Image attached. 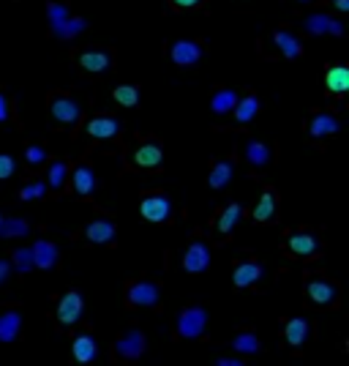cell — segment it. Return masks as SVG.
<instances>
[{"mask_svg":"<svg viewBox=\"0 0 349 366\" xmlns=\"http://www.w3.org/2000/svg\"><path fill=\"white\" fill-rule=\"evenodd\" d=\"M46 17H49L52 33H55L57 39H66V42L74 39V36H80L87 28V19H82V17H71L69 8H66L63 3H55V0L46 6Z\"/></svg>","mask_w":349,"mask_h":366,"instance_id":"cell-1","label":"cell"},{"mask_svg":"<svg viewBox=\"0 0 349 366\" xmlns=\"http://www.w3.org/2000/svg\"><path fill=\"white\" fill-rule=\"evenodd\" d=\"M205 328H208V312L202 306H188V309L180 312V317H177V336L197 339V336L205 333Z\"/></svg>","mask_w":349,"mask_h":366,"instance_id":"cell-2","label":"cell"},{"mask_svg":"<svg viewBox=\"0 0 349 366\" xmlns=\"http://www.w3.org/2000/svg\"><path fill=\"white\" fill-rule=\"evenodd\" d=\"M49 112H52V118L60 126H74L80 121V115H82L80 104L71 96H60V93H52L49 96Z\"/></svg>","mask_w":349,"mask_h":366,"instance_id":"cell-3","label":"cell"},{"mask_svg":"<svg viewBox=\"0 0 349 366\" xmlns=\"http://www.w3.org/2000/svg\"><path fill=\"white\" fill-rule=\"evenodd\" d=\"M139 214H142V219H145V222H156V225H161V222H167V219H170L172 205H170L167 194H159V191H156V194H147V197L142 200Z\"/></svg>","mask_w":349,"mask_h":366,"instance_id":"cell-4","label":"cell"},{"mask_svg":"<svg viewBox=\"0 0 349 366\" xmlns=\"http://www.w3.org/2000/svg\"><path fill=\"white\" fill-rule=\"evenodd\" d=\"M126 304L129 306H156L159 304V284L156 281H129Z\"/></svg>","mask_w":349,"mask_h":366,"instance_id":"cell-5","label":"cell"},{"mask_svg":"<svg viewBox=\"0 0 349 366\" xmlns=\"http://www.w3.org/2000/svg\"><path fill=\"white\" fill-rule=\"evenodd\" d=\"M142 353H145V333L139 328H131L126 336L115 342V356L120 361H136L142 358Z\"/></svg>","mask_w":349,"mask_h":366,"instance_id":"cell-6","label":"cell"},{"mask_svg":"<svg viewBox=\"0 0 349 366\" xmlns=\"http://www.w3.org/2000/svg\"><path fill=\"white\" fill-rule=\"evenodd\" d=\"M303 28L311 36H344V22L328 14H311L305 17Z\"/></svg>","mask_w":349,"mask_h":366,"instance_id":"cell-7","label":"cell"},{"mask_svg":"<svg viewBox=\"0 0 349 366\" xmlns=\"http://www.w3.org/2000/svg\"><path fill=\"white\" fill-rule=\"evenodd\" d=\"M170 58H172L174 66H197L202 60V44L197 42H188V39H180L170 46Z\"/></svg>","mask_w":349,"mask_h":366,"instance_id":"cell-8","label":"cell"},{"mask_svg":"<svg viewBox=\"0 0 349 366\" xmlns=\"http://www.w3.org/2000/svg\"><path fill=\"white\" fill-rule=\"evenodd\" d=\"M82 309H85L82 295L80 293H66L57 301V320L63 322V325H74V322L82 317Z\"/></svg>","mask_w":349,"mask_h":366,"instance_id":"cell-9","label":"cell"},{"mask_svg":"<svg viewBox=\"0 0 349 366\" xmlns=\"http://www.w3.org/2000/svg\"><path fill=\"white\" fill-rule=\"evenodd\" d=\"M208 265H211V252H208V246L205 243H191L188 249H186V254H183V268L188 271V274H202V271H208Z\"/></svg>","mask_w":349,"mask_h":366,"instance_id":"cell-10","label":"cell"},{"mask_svg":"<svg viewBox=\"0 0 349 366\" xmlns=\"http://www.w3.org/2000/svg\"><path fill=\"white\" fill-rule=\"evenodd\" d=\"M115 235H118V229H115V222H109V219H96L85 227V238L90 243H112Z\"/></svg>","mask_w":349,"mask_h":366,"instance_id":"cell-11","label":"cell"},{"mask_svg":"<svg viewBox=\"0 0 349 366\" xmlns=\"http://www.w3.org/2000/svg\"><path fill=\"white\" fill-rule=\"evenodd\" d=\"M308 134L314 139L330 137V134H339V121L328 112H316L311 121H308Z\"/></svg>","mask_w":349,"mask_h":366,"instance_id":"cell-12","label":"cell"},{"mask_svg":"<svg viewBox=\"0 0 349 366\" xmlns=\"http://www.w3.org/2000/svg\"><path fill=\"white\" fill-rule=\"evenodd\" d=\"M80 66L90 71V74H98V71H107L112 66V55L104 52V49H87L80 55Z\"/></svg>","mask_w":349,"mask_h":366,"instance_id":"cell-13","label":"cell"},{"mask_svg":"<svg viewBox=\"0 0 349 366\" xmlns=\"http://www.w3.org/2000/svg\"><path fill=\"white\" fill-rule=\"evenodd\" d=\"M308 298L319 306H328V304L336 301V284L325 281V279H311L308 281Z\"/></svg>","mask_w":349,"mask_h":366,"instance_id":"cell-14","label":"cell"},{"mask_svg":"<svg viewBox=\"0 0 349 366\" xmlns=\"http://www.w3.org/2000/svg\"><path fill=\"white\" fill-rule=\"evenodd\" d=\"M33 265L42 268V271H49V268L57 265V246H55L52 241H44L42 238V241L33 246Z\"/></svg>","mask_w":349,"mask_h":366,"instance_id":"cell-15","label":"cell"},{"mask_svg":"<svg viewBox=\"0 0 349 366\" xmlns=\"http://www.w3.org/2000/svg\"><path fill=\"white\" fill-rule=\"evenodd\" d=\"M325 85L333 96H344L349 91V69L344 63H336L333 69H328L325 74Z\"/></svg>","mask_w":349,"mask_h":366,"instance_id":"cell-16","label":"cell"},{"mask_svg":"<svg viewBox=\"0 0 349 366\" xmlns=\"http://www.w3.org/2000/svg\"><path fill=\"white\" fill-rule=\"evenodd\" d=\"M260 276H262L260 263L257 260H246V263H238V268L232 274V281H235V287H251Z\"/></svg>","mask_w":349,"mask_h":366,"instance_id":"cell-17","label":"cell"},{"mask_svg":"<svg viewBox=\"0 0 349 366\" xmlns=\"http://www.w3.org/2000/svg\"><path fill=\"white\" fill-rule=\"evenodd\" d=\"M273 42H276L278 52H281L287 60H298L301 52H303V44H301L292 33H287V31H276V33H273Z\"/></svg>","mask_w":349,"mask_h":366,"instance_id":"cell-18","label":"cell"},{"mask_svg":"<svg viewBox=\"0 0 349 366\" xmlns=\"http://www.w3.org/2000/svg\"><path fill=\"white\" fill-rule=\"evenodd\" d=\"M19 331H22V317H19V312H6V315H0V342L3 345H8V342H14L17 336H19Z\"/></svg>","mask_w":349,"mask_h":366,"instance_id":"cell-19","label":"cell"},{"mask_svg":"<svg viewBox=\"0 0 349 366\" xmlns=\"http://www.w3.org/2000/svg\"><path fill=\"white\" fill-rule=\"evenodd\" d=\"M289 252L292 254H298V257H311L316 249H319V243H316V238L314 235H308V232H295V235H289Z\"/></svg>","mask_w":349,"mask_h":366,"instance_id":"cell-20","label":"cell"},{"mask_svg":"<svg viewBox=\"0 0 349 366\" xmlns=\"http://www.w3.org/2000/svg\"><path fill=\"white\" fill-rule=\"evenodd\" d=\"M118 129H120V123L115 118H93L87 123V134L96 139H112L118 134Z\"/></svg>","mask_w":349,"mask_h":366,"instance_id":"cell-21","label":"cell"},{"mask_svg":"<svg viewBox=\"0 0 349 366\" xmlns=\"http://www.w3.org/2000/svg\"><path fill=\"white\" fill-rule=\"evenodd\" d=\"M96 339L93 336H87V333H82V336H77L74 339V345H71V353H74V361L77 364H90L93 358H96Z\"/></svg>","mask_w":349,"mask_h":366,"instance_id":"cell-22","label":"cell"},{"mask_svg":"<svg viewBox=\"0 0 349 366\" xmlns=\"http://www.w3.org/2000/svg\"><path fill=\"white\" fill-rule=\"evenodd\" d=\"M308 336V322L303 317H292V320L284 325V339L289 347H301Z\"/></svg>","mask_w":349,"mask_h":366,"instance_id":"cell-23","label":"cell"},{"mask_svg":"<svg viewBox=\"0 0 349 366\" xmlns=\"http://www.w3.org/2000/svg\"><path fill=\"white\" fill-rule=\"evenodd\" d=\"M232 110H235V121H238V123H251L254 115L260 112V98H257V96H246V98L235 101Z\"/></svg>","mask_w":349,"mask_h":366,"instance_id":"cell-24","label":"cell"},{"mask_svg":"<svg viewBox=\"0 0 349 366\" xmlns=\"http://www.w3.org/2000/svg\"><path fill=\"white\" fill-rule=\"evenodd\" d=\"M74 191L80 197H90L96 191V175H93V170L85 167V164L74 170Z\"/></svg>","mask_w":349,"mask_h":366,"instance_id":"cell-25","label":"cell"},{"mask_svg":"<svg viewBox=\"0 0 349 366\" xmlns=\"http://www.w3.org/2000/svg\"><path fill=\"white\" fill-rule=\"evenodd\" d=\"M134 162L139 167H159L161 164V148L156 142H145L136 153H134Z\"/></svg>","mask_w":349,"mask_h":366,"instance_id":"cell-26","label":"cell"},{"mask_svg":"<svg viewBox=\"0 0 349 366\" xmlns=\"http://www.w3.org/2000/svg\"><path fill=\"white\" fill-rule=\"evenodd\" d=\"M232 173H235V164L229 159L216 162L213 170H211V189H224L226 183L232 181Z\"/></svg>","mask_w":349,"mask_h":366,"instance_id":"cell-27","label":"cell"},{"mask_svg":"<svg viewBox=\"0 0 349 366\" xmlns=\"http://www.w3.org/2000/svg\"><path fill=\"white\" fill-rule=\"evenodd\" d=\"M232 350H235V353H246V356L260 353V339H257V333H254V331L238 333V336L232 339Z\"/></svg>","mask_w":349,"mask_h":366,"instance_id":"cell-28","label":"cell"},{"mask_svg":"<svg viewBox=\"0 0 349 366\" xmlns=\"http://www.w3.org/2000/svg\"><path fill=\"white\" fill-rule=\"evenodd\" d=\"M251 216H254V222H260V225L262 222H270V219L276 216V194H273V191H265V194H262V200L257 202V208H254Z\"/></svg>","mask_w":349,"mask_h":366,"instance_id":"cell-29","label":"cell"},{"mask_svg":"<svg viewBox=\"0 0 349 366\" xmlns=\"http://www.w3.org/2000/svg\"><path fill=\"white\" fill-rule=\"evenodd\" d=\"M240 216H243V208L240 205H226L221 211V216H218V232L221 235H229L235 229V225L240 222Z\"/></svg>","mask_w":349,"mask_h":366,"instance_id":"cell-30","label":"cell"},{"mask_svg":"<svg viewBox=\"0 0 349 366\" xmlns=\"http://www.w3.org/2000/svg\"><path fill=\"white\" fill-rule=\"evenodd\" d=\"M246 159H249V164H254V167H265V164L270 162V148L254 139V142L246 145Z\"/></svg>","mask_w":349,"mask_h":366,"instance_id":"cell-31","label":"cell"},{"mask_svg":"<svg viewBox=\"0 0 349 366\" xmlns=\"http://www.w3.org/2000/svg\"><path fill=\"white\" fill-rule=\"evenodd\" d=\"M235 101H238V93L235 91H218L216 96H213V101H211V110H213L216 115H226V112H232Z\"/></svg>","mask_w":349,"mask_h":366,"instance_id":"cell-32","label":"cell"},{"mask_svg":"<svg viewBox=\"0 0 349 366\" xmlns=\"http://www.w3.org/2000/svg\"><path fill=\"white\" fill-rule=\"evenodd\" d=\"M28 232H30V225L25 219H3V227H0L3 238H22Z\"/></svg>","mask_w":349,"mask_h":366,"instance_id":"cell-33","label":"cell"},{"mask_svg":"<svg viewBox=\"0 0 349 366\" xmlns=\"http://www.w3.org/2000/svg\"><path fill=\"white\" fill-rule=\"evenodd\" d=\"M14 268H17L19 274L33 271V268H36V265H33V249H17V252H14Z\"/></svg>","mask_w":349,"mask_h":366,"instance_id":"cell-34","label":"cell"},{"mask_svg":"<svg viewBox=\"0 0 349 366\" xmlns=\"http://www.w3.org/2000/svg\"><path fill=\"white\" fill-rule=\"evenodd\" d=\"M115 101L123 104V107H134L139 101V91L134 85H118L115 88Z\"/></svg>","mask_w":349,"mask_h":366,"instance_id":"cell-35","label":"cell"},{"mask_svg":"<svg viewBox=\"0 0 349 366\" xmlns=\"http://www.w3.org/2000/svg\"><path fill=\"white\" fill-rule=\"evenodd\" d=\"M66 175H69V167H66L63 162L52 164V170H49V186H52V189H63V183H66Z\"/></svg>","mask_w":349,"mask_h":366,"instance_id":"cell-36","label":"cell"},{"mask_svg":"<svg viewBox=\"0 0 349 366\" xmlns=\"http://www.w3.org/2000/svg\"><path fill=\"white\" fill-rule=\"evenodd\" d=\"M44 194H46V186L44 183H30V186H25L19 191V200H39Z\"/></svg>","mask_w":349,"mask_h":366,"instance_id":"cell-37","label":"cell"},{"mask_svg":"<svg viewBox=\"0 0 349 366\" xmlns=\"http://www.w3.org/2000/svg\"><path fill=\"white\" fill-rule=\"evenodd\" d=\"M25 159H28V164H44V159H46V150H44L42 145H30L28 150H25Z\"/></svg>","mask_w":349,"mask_h":366,"instance_id":"cell-38","label":"cell"},{"mask_svg":"<svg viewBox=\"0 0 349 366\" xmlns=\"http://www.w3.org/2000/svg\"><path fill=\"white\" fill-rule=\"evenodd\" d=\"M11 173H14V159L11 156H0V181L11 178Z\"/></svg>","mask_w":349,"mask_h":366,"instance_id":"cell-39","label":"cell"},{"mask_svg":"<svg viewBox=\"0 0 349 366\" xmlns=\"http://www.w3.org/2000/svg\"><path fill=\"white\" fill-rule=\"evenodd\" d=\"M3 121H8V101H6V96L0 93V123Z\"/></svg>","mask_w":349,"mask_h":366,"instance_id":"cell-40","label":"cell"},{"mask_svg":"<svg viewBox=\"0 0 349 366\" xmlns=\"http://www.w3.org/2000/svg\"><path fill=\"white\" fill-rule=\"evenodd\" d=\"M202 0H172V6L177 8H194V6H199Z\"/></svg>","mask_w":349,"mask_h":366,"instance_id":"cell-41","label":"cell"},{"mask_svg":"<svg viewBox=\"0 0 349 366\" xmlns=\"http://www.w3.org/2000/svg\"><path fill=\"white\" fill-rule=\"evenodd\" d=\"M8 271H11V263L8 260H0V284L8 279Z\"/></svg>","mask_w":349,"mask_h":366,"instance_id":"cell-42","label":"cell"},{"mask_svg":"<svg viewBox=\"0 0 349 366\" xmlns=\"http://www.w3.org/2000/svg\"><path fill=\"white\" fill-rule=\"evenodd\" d=\"M218 366H240V358H218Z\"/></svg>","mask_w":349,"mask_h":366,"instance_id":"cell-43","label":"cell"},{"mask_svg":"<svg viewBox=\"0 0 349 366\" xmlns=\"http://www.w3.org/2000/svg\"><path fill=\"white\" fill-rule=\"evenodd\" d=\"M336 8L339 11H349V0H336Z\"/></svg>","mask_w":349,"mask_h":366,"instance_id":"cell-44","label":"cell"},{"mask_svg":"<svg viewBox=\"0 0 349 366\" xmlns=\"http://www.w3.org/2000/svg\"><path fill=\"white\" fill-rule=\"evenodd\" d=\"M0 227H3V214H0Z\"/></svg>","mask_w":349,"mask_h":366,"instance_id":"cell-45","label":"cell"},{"mask_svg":"<svg viewBox=\"0 0 349 366\" xmlns=\"http://www.w3.org/2000/svg\"><path fill=\"white\" fill-rule=\"evenodd\" d=\"M301 3H308V0H301Z\"/></svg>","mask_w":349,"mask_h":366,"instance_id":"cell-46","label":"cell"}]
</instances>
